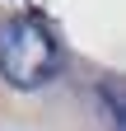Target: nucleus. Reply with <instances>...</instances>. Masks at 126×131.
<instances>
[{
    "label": "nucleus",
    "instance_id": "obj_1",
    "mask_svg": "<svg viewBox=\"0 0 126 131\" xmlns=\"http://www.w3.org/2000/svg\"><path fill=\"white\" fill-rule=\"evenodd\" d=\"M61 70V47L56 38L33 19H9L0 24V75L14 89H42Z\"/></svg>",
    "mask_w": 126,
    "mask_h": 131
}]
</instances>
